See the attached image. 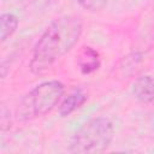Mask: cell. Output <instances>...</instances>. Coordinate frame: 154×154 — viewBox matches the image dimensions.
<instances>
[{"instance_id":"cell-1","label":"cell","mask_w":154,"mask_h":154,"mask_svg":"<svg viewBox=\"0 0 154 154\" xmlns=\"http://www.w3.org/2000/svg\"><path fill=\"white\" fill-rule=\"evenodd\" d=\"M83 32V22L79 17L65 14L54 19L37 40L30 71L35 75L47 71L58 59L67 54L79 41Z\"/></svg>"},{"instance_id":"cell-2","label":"cell","mask_w":154,"mask_h":154,"mask_svg":"<svg viewBox=\"0 0 154 154\" xmlns=\"http://www.w3.org/2000/svg\"><path fill=\"white\" fill-rule=\"evenodd\" d=\"M114 126L106 117H94L82 124L72 135L69 152L71 153H102L112 143Z\"/></svg>"},{"instance_id":"cell-3","label":"cell","mask_w":154,"mask_h":154,"mask_svg":"<svg viewBox=\"0 0 154 154\" xmlns=\"http://www.w3.org/2000/svg\"><path fill=\"white\" fill-rule=\"evenodd\" d=\"M64 91V84L57 79L37 84L22 99L17 108L18 119L28 122L48 114L59 103Z\"/></svg>"},{"instance_id":"cell-4","label":"cell","mask_w":154,"mask_h":154,"mask_svg":"<svg viewBox=\"0 0 154 154\" xmlns=\"http://www.w3.org/2000/svg\"><path fill=\"white\" fill-rule=\"evenodd\" d=\"M77 65L81 72L84 75H89L99 70L101 61H100V55L97 51H95L89 46L82 47L77 57Z\"/></svg>"},{"instance_id":"cell-5","label":"cell","mask_w":154,"mask_h":154,"mask_svg":"<svg viewBox=\"0 0 154 154\" xmlns=\"http://www.w3.org/2000/svg\"><path fill=\"white\" fill-rule=\"evenodd\" d=\"M132 93L135 97L142 103H149L154 101V78L144 75L135 79L132 84Z\"/></svg>"},{"instance_id":"cell-6","label":"cell","mask_w":154,"mask_h":154,"mask_svg":"<svg viewBox=\"0 0 154 154\" xmlns=\"http://www.w3.org/2000/svg\"><path fill=\"white\" fill-rule=\"evenodd\" d=\"M87 99H88L87 94H85L82 89H79V88L77 89V88H76V89L72 90L67 96H65V97L63 99V101L60 102L59 109H58L59 116L63 117V118L70 116V114L73 113L76 109H78V108L87 101Z\"/></svg>"},{"instance_id":"cell-7","label":"cell","mask_w":154,"mask_h":154,"mask_svg":"<svg viewBox=\"0 0 154 154\" xmlns=\"http://www.w3.org/2000/svg\"><path fill=\"white\" fill-rule=\"evenodd\" d=\"M18 24H19V20L16 14L10 13V12L1 14L0 17V41L2 43L16 32Z\"/></svg>"},{"instance_id":"cell-8","label":"cell","mask_w":154,"mask_h":154,"mask_svg":"<svg viewBox=\"0 0 154 154\" xmlns=\"http://www.w3.org/2000/svg\"><path fill=\"white\" fill-rule=\"evenodd\" d=\"M83 8L90 12H99L105 8L107 5V0H76Z\"/></svg>"},{"instance_id":"cell-9","label":"cell","mask_w":154,"mask_h":154,"mask_svg":"<svg viewBox=\"0 0 154 154\" xmlns=\"http://www.w3.org/2000/svg\"><path fill=\"white\" fill-rule=\"evenodd\" d=\"M6 113H7V109L4 106L1 108V118H0V124H1V130L2 131L11 128V117H10L11 114H10V112H8V114H6Z\"/></svg>"},{"instance_id":"cell-10","label":"cell","mask_w":154,"mask_h":154,"mask_svg":"<svg viewBox=\"0 0 154 154\" xmlns=\"http://www.w3.org/2000/svg\"><path fill=\"white\" fill-rule=\"evenodd\" d=\"M152 134H153V138H154V122L152 124Z\"/></svg>"}]
</instances>
